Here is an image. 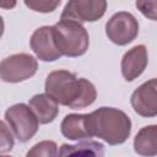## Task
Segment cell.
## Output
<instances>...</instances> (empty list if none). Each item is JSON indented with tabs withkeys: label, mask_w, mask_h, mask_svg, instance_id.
Returning a JSON list of instances; mask_svg holds the SVG:
<instances>
[{
	"label": "cell",
	"mask_w": 157,
	"mask_h": 157,
	"mask_svg": "<svg viewBox=\"0 0 157 157\" xmlns=\"http://www.w3.org/2000/svg\"><path fill=\"white\" fill-rule=\"evenodd\" d=\"M31 48L43 61H54L61 56L54 42L53 27L49 26L39 27L33 32L31 37Z\"/></svg>",
	"instance_id": "obj_9"
},
{
	"label": "cell",
	"mask_w": 157,
	"mask_h": 157,
	"mask_svg": "<svg viewBox=\"0 0 157 157\" xmlns=\"http://www.w3.org/2000/svg\"><path fill=\"white\" fill-rule=\"evenodd\" d=\"M61 134L70 140H81L92 137L90 131L88 114H69L60 125Z\"/></svg>",
	"instance_id": "obj_11"
},
{
	"label": "cell",
	"mask_w": 157,
	"mask_h": 157,
	"mask_svg": "<svg viewBox=\"0 0 157 157\" xmlns=\"http://www.w3.org/2000/svg\"><path fill=\"white\" fill-rule=\"evenodd\" d=\"M53 37L61 55L75 58L85 54L88 49V33L77 21L60 20L53 26Z\"/></svg>",
	"instance_id": "obj_3"
},
{
	"label": "cell",
	"mask_w": 157,
	"mask_h": 157,
	"mask_svg": "<svg viewBox=\"0 0 157 157\" xmlns=\"http://www.w3.org/2000/svg\"><path fill=\"white\" fill-rule=\"evenodd\" d=\"M38 69L34 56L20 53L5 58L0 64V76L5 82H20L32 77Z\"/></svg>",
	"instance_id": "obj_5"
},
{
	"label": "cell",
	"mask_w": 157,
	"mask_h": 157,
	"mask_svg": "<svg viewBox=\"0 0 157 157\" xmlns=\"http://www.w3.org/2000/svg\"><path fill=\"white\" fill-rule=\"evenodd\" d=\"M136 7L147 18L157 21V1L139 0V1H136Z\"/></svg>",
	"instance_id": "obj_16"
},
{
	"label": "cell",
	"mask_w": 157,
	"mask_h": 157,
	"mask_svg": "<svg viewBox=\"0 0 157 157\" xmlns=\"http://www.w3.org/2000/svg\"><path fill=\"white\" fill-rule=\"evenodd\" d=\"M105 33L113 43L125 45L137 37L139 22L130 12L120 11L108 20L105 25Z\"/></svg>",
	"instance_id": "obj_6"
},
{
	"label": "cell",
	"mask_w": 157,
	"mask_h": 157,
	"mask_svg": "<svg viewBox=\"0 0 157 157\" xmlns=\"http://www.w3.org/2000/svg\"><path fill=\"white\" fill-rule=\"evenodd\" d=\"M45 93L58 104L72 109L91 105L97 97L93 83L86 78H77L67 70L52 71L45 80Z\"/></svg>",
	"instance_id": "obj_1"
},
{
	"label": "cell",
	"mask_w": 157,
	"mask_h": 157,
	"mask_svg": "<svg viewBox=\"0 0 157 157\" xmlns=\"http://www.w3.org/2000/svg\"><path fill=\"white\" fill-rule=\"evenodd\" d=\"M25 4L38 12H52L60 5V1H25Z\"/></svg>",
	"instance_id": "obj_17"
},
{
	"label": "cell",
	"mask_w": 157,
	"mask_h": 157,
	"mask_svg": "<svg viewBox=\"0 0 157 157\" xmlns=\"http://www.w3.org/2000/svg\"><path fill=\"white\" fill-rule=\"evenodd\" d=\"M107 9V1L98 0H71L69 1L61 13V20H72L77 22H93L101 18Z\"/></svg>",
	"instance_id": "obj_7"
},
{
	"label": "cell",
	"mask_w": 157,
	"mask_h": 157,
	"mask_svg": "<svg viewBox=\"0 0 157 157\" xmlns=\"http://www.w3.org/2000/svg\"><path fill=\"white\" fill-rule=\"evenodd\" d=\"M12 146H13V137L10 130H7L5 121H1V152L10 151Z\"/></svg>",
	"instance_id": "obj_18"
},
{
	"label": "cell",
	"mask_w": 157,
	"mask_h": 157,
	"mask_svg": "<svg viewBox=\"0 0 157 157\" xmlns=\"http://www.w3.org/2000/svg\"><path fill=\"white\" fill-rule=\"evenodd\" d=\"M134 150L144 157L157 156V125L144 126L134 139Z\"/></svg>",
	"instance_id": "obj_13"
},
{
	"label": "cell",
	"mask_w": 157,
	"mask_h": 157,
	"mask_svg": "<svg viewBox=\"0 0 157 157\" xmlns=\"http://www.w3.org/2000/svg\"><path fill=\"white\" fill-rule=\"evenodd\" d=\"M91 136H97L109 145L126 141L131 132V120L117 108L102 107L88 114Z\"/></svg>",
	"instance_id": "obj_2"
},
{
	"label": "cell",
	"mask_w": 157,
	"mask_h": 157,
	"mask_svg": "<svg viewBox=\"0 0 157 157\" xmlns=\"http://www.w3.org/2000/svg\"><path fill=\"white\" fill-rule=\"evenodd\" d=\"M148 56L145 45L140 44L128 50L121 59V74L126 81H134L147 66Z\"/></svg>",
	"instance_id": "obj_10"
},
{
	"label": "cell",
	"mask_w": 157,
	"mask_h": 157,
	"mask_svg": "<svg viewBox=\"0 0 157 157\" xmlns=\"http://www.w3.org/2000/svg\"><path fill=\"white\" fill-rule=\"evenodd\" d=\"M5 121L9 124V128L21 142L31 140L37 132L39 124L29 105L23 103L11 105L5 112Z\"/></svg>",
	"instance_id": "obj_4"
},
{
	"label": "cell",
	"mask_w": 157,
	"mask_h": 157,
	"mask_svg": "<svg viewBox=\"0 0 157 157\" xmlns=\"http://www.w3.org/2000/svg\"><path fill=\"white\" fill-rule=\"evenodd\" d=\"M26 157H58V146L54 141H40L27 152Z\"/></svg>",
	"instance_id": "obj_15"
},
{
	"label": "cell",
	"mask_w": 157,
	"mask_h": 157,
	"mask_svg": "<svg viewBox=\"0 0 157 157\" xmlns=\"http://www.w3.org/2000/svg\"><path fill=\"white\" fill-rule=\"evenodd\" d=\"M58 157H104V146L97 141H81L76 145H63Z\"/></svg>",
	"instance_id": "obj_14"
},
{
	"label": "cell",
	"mask_w": 157,
	"mask_h": 157,
	"mask_svg": "<svg viewBox=\"0 0 157 157\" xmlns=\"http://www.w3.org/2000/svg\"><path fill=\"white\" fill-rule=\"evenodd\" d=\"M134 110L145 118L157 115V78H151L140 85L130 98Z\"/></svg>",
	"instance_id": "obj_8"
},
{
	"label": "cell",
	"mask_w": 157,
	"mask_h": 157,
	"mask_svg": "<svg viewBox=\"0 0 157 157\" xmlns=\"http://www.w3.org/2000/svg\"><path fill=\"white\" fill-rule=\"evenodd\" d=\"M1 157H10V156H1Z\"/></svg>",
	"instance_id": "obj_19"
},
{
	"label": "cell",
	"mask_w": 157,
	"mask_h": 157,
	"mask_svg": "<svg viewBox=\"0 0 157 157\" xmlns=\"http://www.w3.org/2000/svg\"><path fill=\"white\" fill-rule=\"evenodd\" d=\"M28 105L33 110V113L36 114V117L40 124L52 123L59 113L58 103L47 93H40V94L33 96L31 98Z\"/></svg>",
	"instance_id": "obj_12"
}]
</instances>
